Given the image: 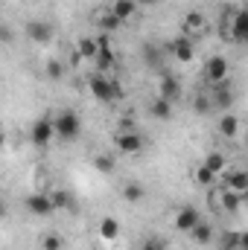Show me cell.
I'll return each mask as SVG.
<instances>
[{
  "instance_id": "1",
  "label": "cell",
  "mask_w": 248,
  "mask_h": 250,
  "mask_svg": "<svg viewBox=\"0 0 248 250\" xmlns=\"http://www.w3.org/2000/svg\"><path fill=\"white\" fill-rule=\"evenodd\" d=\"M88 90H91V96H94L97 102H105V105L123 96V87H120L111 76H105V73H94V76L88 79Z\"/></svg>"
},
{
  "instance_id": "2",
  "label": "cell",
  "mask_w": 248,
  "mask_h": 250,
  "mask_svg": "<svg viewBox=\"0 0 248 250\" xmlns=\"http://www.w3.org/2000/svg\"><path fill=\"white\" fill-rule=\"evenodd\" d=\"M53 123H56V134H59V140L64 143H73V140H79V134H82V120H79V114L76 111H59L56 117H53Z\"/></svg>"
},
{
  "instance_id": "3",
  "label": "cell",
  "mask_w": 248,
  "mask_h": 250,
  "mask_svg": "<svg viewBox=\"0 0 248 250\" xmlns=\"http://www.w3.org/2000/svg\"><path fill=\"white\" fill-rule=\"evenodd\" d=\"M53 137H59V134H56V123H53V117H38L35 123L29 125V143H32V146L47 148V146L53 143Z\"/></svg>"
},
{
  "instance_id": "4",
  "label": "cell",
  "mask_w": 248,
  "mask_h": 250,
  "mask_svg": "<svg viewBox=\"0 0 248 250\" xmlns=\"http://www.w3.org/2000/svg\"><path fill=\"white\" fill-rule=\"evenodd\" d=\"M114 148L125 157H134V154H140L146 148V140L137 131H117L114 134Z\"/></svg>"
},
{
  "instance_id": "5",
  "label": "cell",
  "mask_w": 248,
  "mask_h": 250,
  "mask_svg": "<svg viewBox=\"0 0 248 250\" xmlns=\"http://www.w3.org/2000/svg\"><path fill=\"white\" fill-rule=\"evenodd\" d=\"M53 209H56V204H53L50 192H32V195H26V212H29V215L47 218Z\"/></svg>"
},
{
  "instance_id": "6",
  "label": "cell",
  "mask_w": 248,
  "mask_h": 250,
  "mask_svg": "<svg viewBox=\"0 0 248 250\" xmlns=\"http://www.w3.org/2000/svg\"><path fill=\"white\" fill-rule=\"evenodd\" d=\"M228 76H231L228 59H222V56H210L207 59V64H204V79L210 84H222V82H228Z\"/></svg>"
},
{
  "instance_id": "7",
  "label": "cell",
  "mask_w": 248,
  "mask_h": 250,
  "mask_svg": "<svg viewBox=\"0 0 248 250\" xmlns=\"http://www.w3.org/2000/svg\"><path fill=\"white\" fill-rule=\"evenodd\" d=\"M158 96L167 99V102H175L181 96V79L175 73H167L161 70V79H158Z\"/></svg>"
},
{
  "instance_id": "8",
  "label": "cell",
  "mask_w": 248,
  "mask_h": 250,
  "mask_svg": "<svg viewBox=\"0 0 248 250\" xmlns=\"http://www.w3.org/2000/svg\"><path fill=\"white\" fill-rule=\"evenodd\" d=\"M201 221H204V218H201V212H198L196 207H181V209L175 212V221H173V224H175L178 233H193Z\"/></svg>"
},
{
  "instance_id": "9",
  "label": "cell",
  "mask_w": 248,
  "mask_h": 250,
  "mask_svg": "<svg viewBox=\"0 0 248 250\" xmlns=\"http://www.w3.org/2000/svg\"><path fill=\"white\" fill-rule=\"evenodd\" d=\"M53 23H47V21H29L26 26H24V35L29 38V41H35V44H50L53 41Z\"/></svg>"
},
{
  "instance_id": "10",
  "label": "cell",
  "mask_w": 248,
  "mask_h": 250,
  "mask_svg": "<svg viewBox=\"0 0 248 250\" xmlns=\"http://www.w3.org/2000/svg\"><path fill=\"white\" fill-rule=\"evenodd\" d=\"M234 87H228V82H222V84H213V90H210V99H213V108H219V111H231V105H234Z\"/></svg>"
},
{
  "instance_id": "11",
  "label": "cell",
  "mask_w": 248,
  "mask_h": 250,
  "mask_svg": "<svg viewBox=\"0 0 248 250\" xmlns=\"http://www.w3.org/2000/svg\"><path fill=\"white\" fill-rule=\"evenodd\" d=\"M167 50L173 53V59L175 62H193V56H196V47H193V41L181 35V38H175L173 44H167Z\"/></svg>"
},
{
  "instance_id": "12",
  "label": "cell",
  "mask_w": 248,
  "mask_h": 250,
  "mask_svg": "<svg viewBox=\"0 0 248 250\" xmlns=\"http://www.w3.org/2000/svg\"><path fill=\"white\" fill-rule=\"evenodd\" d=\"M97 236H99L102 242H117V239H120V221H117L114 215H105V218H99Z\"/></svg>"
},
{
  "instance_id": "13",
  "label": "cell",
  "mask_w": 248,
  "mask_h": 250,
  "mask_svg": "<svg viewBox=\"0 0 248 250\" xmlns=\"http://www.w3.org/2000/svg\"><path fill=\"white\" fill-rule=\"evenodd\" d=\"M231 38L240 41V44H248V9H240L231 21Z\"/></svg>"
},
{
  "instance_id": "14",
  "label": "cell",
  "mask_w": 248,
  "mask_h": 250,
  "mask_svg": "<svg viewBox=\"0 0 248 250\" xmlns=\"http://www.w3.org/2000/svg\"><path fill=\"white\" fill-rule=\"evenodd\" d=\"M222 178H225V189H234V192H240V195L248 189V172L246 169H228Z\"/></svg>"
},
{
  "instance_id": "15",
  "label": "cell",
  "mask_w": 248,
  "mask_h": 250,
  "mask_svg": "<svg viewBox=\"0 0 248 250\" xmlns=\"http://www.w3.org/2000/svg\"><path fill=\"white\" fill-rule=\"evenodd\" d=\"M216 198H219V207H222L228 215H234V212L246 204V201H243V195H240V192H234V189H222Z\"/></svg>"
},
{
  "instance_id": "16",
  "label": "cell",
  "mask_w": 248,
  "mask_h": 250,
  "mask_svg": "<svg viewBox=\"0 0 248 250\" xmlns=\"http://www.w3.org/2000/svg\"><path fill=\"white\" fill-rule=\"evenodd\" d=\"M219 134H222L225 140H234V137L240 134V117H237L234 111H225V114L219 117Z\"/></svg>"
},
{
  "instance_id": "17",
  "label": "cell",
  "mask_w": 248,
  "mask_h": 250,
  "mask_svg": "<svg viewBox=\"0 0 248 250\" xmlns=\"http://www.w3.org/2000/svg\"><path fill=\"white\" fill-rule=\"evenodd\" d=\"M149 114H152L155 120H161V123H170V120H173V102L155 96V99L149 102Z\"/></svg>"
},
{
  "instance_id": "18",
  "label": "cell",
  "mask_w": 248,
  "mask_h": 250,
  "mask_svg": "<svg viewBox=\"0 0 248 250\" xmlns=\"http://www.w3.org/2000/svg\"><path fill=\"white\" fill-rule=\"evenodd\" d=\"M120 195H123L125 204H140V201L146 198V187H143L140 181H128V184H123Z\"/></svg>"
},
{
  "instance_id": "19",
  "label": "cell",
  "mask_w": 248,
  "mask_h": 250,
  "mask_svg": "<svg viewBox=\"0 0 248 250\" xmlns=\"http://www.w3.org/2000/svg\"><path fill=\"white\" fill-rule=\"evenodd\" d=\"M76 56H79V59H88V62H94V59L99 56V38H94V35H85V38L79 41V50H76Z\"/></svg>"
},
{
  "instance_id": "20",
  "label": "cell",
  "mask_w": 248,
  "mask_h": 250,
  "mask_svg": "<svg viewBox=\"0 0 248 250\" xmlns=\"http://www.w3.org/2000/svg\"><path fill=\"white\" fill-rule=\"evenodd\" d=\"M190 236H193V242H196L198 248H207L210 242H216V230H213L207 221H201V224H198V227H196Z\"/></svg>"
},
{
  "instance_id": "21",
  "label": "cell",
  "mask_w": 248,
  "mask_h": 250,
  "mask_svg": "<svg viewBox=\"0 0 248 250\" xmlns=\"http://www.w3.org/2000/svg\"><path fill=\"white\" fill-rule=\"evenodd\" d=\"M143 62L149 64V67H155V70H161V67H164V47L146 44V47H143Z\"/></svg>"
},
{
  "instance_id": "22",
  "label": "cell",
  "mask_w": 248,
  "mask_h": 250,
  "mask_svg": "<svg viewBox=\"0 0 248 250\" xmlns=\"http://www.w3.org/2000/svg\"><path fill=\"white\" fill-rule=\"evenodd\" d=\"M97 23H99V29H102V32H114L123 21H120V18L111 12V6H108V9H102V12L97 15Z\"/></svg>"
},
{
  "instance_id": "23",
  "label": "cell",
  "mask_w": 248,
  "mask_h": 250,
  "mask_svg": "<svg viewBox=\"0 0 248 250\" xmlns=\"http://www.w3.org/2000/svg\"><path fill=\"white\" fill-rule=\"evenodd\" d=\"M204 166H207L210 172H216V175H225V172H228V160H225L222 151H210V154L204 157Z\"/></svg>"
},
{
  "instance_id": "24",
  "label": "cell",
  "mask_w": 248,
  "mask_h": 250,
  "mask_svg": "<svg viewBox=\"0 0 248 250\" xmlns=\"http://www.w3.org/2000/svg\"><path fill=\"white\" fill-rule=\"evenodd\" d=\"M111 12H114L120 21H128V18L137 12V0H114V3H111Z\"/></svg>"
},
{
  "instance_id": "25",
  "label": "cell",
  "mask_w": 248,
  "mask_h": 250,
  "mask_svg": "<svg viewBox=\"0 0 248 250\" xmlns=\"http://www.w3.org/2000/svg\"><path fill=\"white\" fill-rule=\"evenodd\" d=\"M193 178H196V184H198V187H207V189H210L213 184H216V178H219V175H216V172H210V169L201 163V166H196Z\"/></svg>"
},
{
  "instance_id": "26",
  "label": "cell",
  "mask_w": 248,
  "mask_h": 250,
  "mask_svg": "<svg viewBox=\"0 0 248 250\" xmlns=\"http://www.w3.org/2000/svg\"><path fill=\"white\" fill-rule=\"evenodd\" d=\"M240 239H243L240 230H228V233H222V236H219V250H240Z\"/></svg>"
},
{
  "instance_id": "27",
  "label": "cell",
  "mask_w": 248,
  "mask_h": 250,
  "mask_svg": "<svg viewBox=\"0 0 248 250\" xmlns=\"http://www.w3.org/2000/svg\"><path fill=\"white\" fill-rule=\"evenodd\" d=\"M94 172L111 175V172H114V157H111V154H94Z\"/></svg>"
},
{
  "instance_id": "28",
  "label": "cell",
  "mask_w": 248,
  "mask_h": 250,
  "mask_svg": "<svg viewBox=\"0 0 248 250\" xmlns=\"http://www.w3.org/2000/svg\"><path fill=\"white\" fill-rule=\"evenodd\" d=\"M193 111H196L198 117H207V114L213 111V99H210V96H204V93H198V96L193 99Z\"/></svg>"
},
{
  "instance_id": "29",
  "label": "cell",
  "mask_w": 248,
  "mask_h": 250,
  "mask_svg": "<svg viewBox=\"0 0 248 250\" xmlns=\"http://www.w3.org/2000/svg\"><path fill=\"white\" fill-rule=\"evenodd\" d=\"M50 198H53L56 209H70V207H73V198H70V192H64V189H56V192H50Z\"/></svg>"
},
{
  "instance_id": "30",
  "label": "cell",
  "mask_w": 248,
  "mask_h": 250,
  "mask_svg": "<svg viewBox=\"0 0 248 250\" xmlns=\"http://www.w3.org/2000/svg\"><path fill=\"white\" fill-rule=\"evenodd\" d=\"M204 26V18H201V12H190L184 18V32H198Z\"/></svg>"
},
{
  "instance_id": "31",
  "label": "cell",
  "mask_w": 248,
  "mask_h": 250,
  "mask_svg": "<svg viewBox=\"0 0 248 250\" xmlns=\"http://www.w3.org/2000/svg\"><path fill=\"white\" fill-rule=\"evenodd\" d=\"M62 236L59 233H44L41 236V250H62Z\"/></svg>"
},
{
  "instance_id": "32",
  "label": "cell",
  "mask_w": 248,
  "mask_h": 250,
  "mask_svg": "<svg viewBox=\"0 0 248 250\" xmlns=\"http://www.w3.org/2000/svg\"><path fill=\"white\" fill-rule=\"evenodd\" d=\"M44 73H47V79H50V82H59V79L64 76V67H62V62L50 59V62H47V67H44Z\"/></svg>"
},
{
  "instance_id": "33",
  "label": "cell",
  "mask_w": 248,
  "mask_h": 250,
  "mask_svg": "<svg viewBox=\"0 0 248 250\" xmlns=\"http://www.w3.org/2000/svg\"><path fill=\"white\" fill-rule=\"evenodd\" d=\"M140 250H167V245H164V239H158V236H149V239L140 245Z\"/></svg>"
},
{
  "instance_id": "34",
  "label": "cell",
  "mask_w": 248,
  "mask_h": 250,
  "mask_svg": "<svg viewBox=\"0 0 248 250\" xmlns=\"http://www.w3.org/2000/svg\"><path fill=\"white\" fill-rule=\"evenodd\" d=\"M0 38H3V44H12V26H3L0 29Z\"/></svg>"
},
{
  "instance_id": "35",
  "label": "cell",
  "mask_w": 248,
  "mask_h": 250,
  "mask_svg": "<svg viewBox=\"0 0 248 250\" xmlns=\"http://www.w3.org/2000/svg\"><path fill=\"white\" fill-rule=\"evenodd\" d=\"M240 250H248V230L243 233V239H240Z\"/></svg>"
},
{
  "instance_id": "36",
  "label": "cell",
  "mask_w": 248,
  "mask_h": 250,
  "mask_svg": "<svg viewBox=\"0 0 248 250\" xmlns=\"http://www.w3.org/2000/svg\"><path fill=\"white\" fill-rule=\"evenodd\" d=\"M152 3H158V0H137V6H152Z\"/></svg>"
},
{
  "instance_id": "37",
  "label": "cell",
  "mask_w": 248,
  "mask_h": 250,
  "mask_svg": "<svg viewBox=\"0 0 248 250\" xmlns=\"http://www.w3.org/2000/svg\"><path fill=\"white\" fill-rule=\"evenodd\" d=\"M243 201H246V207H248V189H246V192H243Z\"/></svg>"
}]
</instances>
